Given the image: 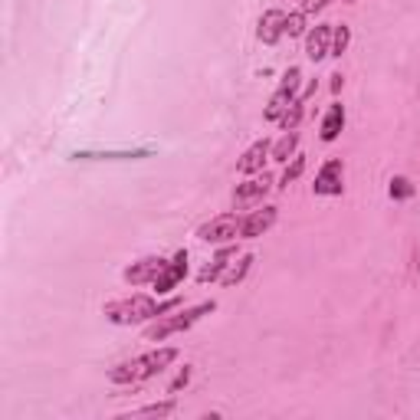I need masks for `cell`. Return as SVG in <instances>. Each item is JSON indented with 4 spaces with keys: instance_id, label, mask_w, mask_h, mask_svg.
Listing matches in <instances>:
<instances>
[{
    "instance_id": "6da1fadb",
    "label": "cell",
    "mask_w": 420,
    "mask_h": 420,
    "mask_svg": "<svg viewBox=\"0 0 420 420\" xmlns=\"http://www.w3.org/2000/svg\"><path fill=\"white\" fill-rule=\"evenodd\" d=\"M181 302L178 299H168V302H158L155 296H129V299H115V302H105V316L109 322L115 325H141V322H151V318H161L168 312H174Z\"/></svg>"
},
{
    "instance_id": "7a4b0ae2",
    "label": "cell",
    "mask_w": 420,
    "mask_h": 420,
    "mask_svg": "<svg viewBox=\"0 0 420 420\" xmlns=\"http://www.w3.org/2000/svg\"><path fill=\"white\" fill-rule=\"evenodd\" d=\"M178 361V348H155V352H145L131 361H122L109 371L112 384H141V381H151L161 371H168Z\"/></svg>"
},
{
    "instance_id": "3957f363",
    "label": "cell",
    "mask_w": 420,
    "mask_h": 420,
    "mask_svg": "<svg viewBox=\"0 0 420 420\" xmlns=\"http://www.w3.org/2000/svg\"><path fill=\"white\" fill-rule=\"evenodd\" d=\"M217 309V302H200V306H190V309H181L174 312V316H161L155 322V325L145 328V342H164V338H171V335L178 332H188L190 325H198L204 316H210V312Z\"/></svg>"
},
{
    "instance_id": "277c9868",
    "label": "cell",
    "mask_w": 420,
    "mask_h": 420,
    "mask_svg": "<svg viewBox=\"0 0 420 420\" xmlns=\"http://www.w3.org/2000/svg\"><path fill=\"white\" fill-rule=\"evenodd\" d=\"M299 82H302V72L299 66H289L283 72V79H279V89L273 92V99H269V105H266V122H279L286 115V109H289L296 99H299Z\"/></svg>"
},
{
    "instance_id": "5b68a950",
    "label": "cell",
    "mask_w": 420,
    "mask_h": 420,
    "mask_svg": "<svg viewBox=\"0 0 420 420\" xmlns=\"http://www.w3.org/2000/svg\"><path fill=\"white\" fill-rule=\"evenodd\" d=\"M198 240L217 243V247L240 240V217H237V214H217V217H210L207 223H200V227H198Z\"/></svg>"
},
{
    "instance_id": "8992f818",
    "label": "cell",
    "mask_w": 420,
    "mask_h": 420,
    "mask_svg": "<svg viewBox=\"0 0 420 420\" xmlns=\"http://www.w3.org/2000/svg\"><path fill=\"white\" fill-rule=\"evenodd\" d=\"M312 190H316L318 198H338L345 190V164L338 161V158H328V161L322 164V171L316 174Z\"/></svg>"
},
{
    "instance_id": "52a82bcc",
    "label": "cell",
    "mask_w": 420,
    "mask_h": 420,
    "mask_svg": "<svg viewBox=\"0 0 420 420\" xmlns=\"http://www.w3.org/2000/svg\"><path fill=\"white\" fill-rule=\"evenodd\" d=\"M184 276H188V249H178V253H174V257L164 263V269L158 273V279L151 286H155L158 296H164V292L178 289Z\"/></svg>"
},
{
    "instance_id": "ba28073f",
    "label": "cell",
    "mask_w": 420,
    "mask_h": 420,
    "mask_svg": "<svg viewBox=\"0 0 420 420\" xmlns=\"http://www.w3.org/2000/svg\"><path fill=\"white\" fill-rule=\"evenodd\" d=\"M269 188H273V178H269L266 171L249 174V181L237 184V190H233V207H249V204H257V200H263L266 194H269Z\"/></svg>"
},
{
    "instance_id": "9c48e42d",
    "label": "cell",
    "mask_w": 420,
    "mask_h": 420,
    "mask_svg": "<svg viewBox=\"0 0 420 420\" xmlns=\"http://www.w3.org/2000/svg\"><path fill=\"white\" fill-rule=\"evenodd\" d=\"M276 207H259V210H249L247 217H240V240H257L263 237L269 227L276 223Z\"/></svg>"
},
{
    "instance_id": "30bf717a",
    "label": "cell",
    "mask_w": 420,
    "mask_h": 420,
    "mask_svg": "<svg viewBox=\"0 0 420 420\" xmlns=\"http://www.w3.org/2000/svg\"><path fill=\"white\" fill-rule=\"evenodd\" d=\"M266 158H273V141H269V138H259V141H253V145L243 151V158L237 161V171L247 174V178L249 174H259Z\"/></svg>"
},
{
    "instance_id": "8fae6325",
    "label": "cell",
    "mask_w": 420,
    "mask_h": 420,
    "mask_svg": "<svg viewBox=\"0 0 420 420\" xmlns=\"http://www.w3.org/2000/svg\"><path fill=\"white\" fill-rule=\"evenodd\" d=\"M164 263H168V259H161V257H145V259H138V263H131L129 269L122 273V279H125V283H131V286L155 283L158 273L164 269Z\"/></svg>"
},
{
    "instance_id": "7c38bea8",
    "label": "cell",
    "mask_w": 420,
    "mask_h": 420,
    "mask_svg": "<svg viewBox=\"0 0 420 420\" xmlns=\"http://www.w3.org/2000/svg\"><path fill=\"white\" fill-rule=\"evenodd\" d=\"M332 33H335V23H322L316 30H309V36H306V56L312 63H322L325 56H332Z\"/></svg>"
},
{
    "instance_id": "4fadbf2b",
    "label": "cell",
    "mask_w": 420,
    "mask_h": 420,
    "mask_svg": "<svg viewBox=\"0 0 420 420\" xmlns=\"http://www.w3.org/2000/svg\"><path fill=\"white\" fill-rule=\"evenodd\" d=\"M283 23H286V14L283 10H266L263 17H259V23H257V36H259V43H266V46H273V43H279L283 40Z\"/></svg>"
},
{
    "instance_id": "5bb4252c",
    "label": "cell",
    "mask_w": 420,
    "mask_h": 420,
    "mask_svg": "<svg viewBox=\"0 0 420 420\" xmlns=\"http://www.w3.org/2000/svg\"><path fill=\"white\" fill-rule=\"evenodd\" d=\"M233 259H237V247H223L220 253H217V257L198 273V279L200 283H220V276L227 273V266H230Z\"/></svg>"
},
{
    "instance_id": "9a60e30c",
    "label": "cell",
    "mask_w": 420,
    "mask_h": 420,
    "mask_svg": "<svg viewBox=\"0 0 420 420\" xmlns=\"http://www.w3.org/2000/svg\"><path fill=\"white\" fill-rule=\"evenodd\" d=\"M151 151L141 148V151H76V161H138V158H148Z\"/></svg>"
},
{
    "instance_id": "2e32d148",
    "label": "cell",
    "mask_w": 420,
    "mask_h": 420,
    "mask_svg": "<svg viewBox=\"0 0 420 420\" xmlns=\"http://www.w3.org/2000/svg\"><path fill=\"white\" fill-rule=\"evenodd\" d=\"M345 129V105L342 102H332L322 119V141H335Z\"/></svg>"
},
{
    "instance_id": "e0dca14e",
    "label": "cell",
    "mask_w": 420,
    "mask_h": 420,
    "mask_svg": "<svg viewBox=\"0 0 420 420\" xmlns=\"http://www.w3.org/2000/svg\"><path fill=\"white\" fill-rule=\"evenodd\" d=\"M249 266H253V257H249V253H243L240 259H233V263L227 266V273L220 276V283H223V286H237V283H243V276L249 273Z\"/></svg>"
},
{
    "instance_id": "ac0fdd59",
    "label": "cell",
    "mask_w": 420,
    "mask_h": 420,
    "mask_svg": "<svg viewBox=\"0 0 420 420\" xmlns=\"http://www.w3.org/2000/svg\"><path fill=\"white\" fill-rule=\"evenodd\" d=\"M296 145H299V131H286L273 145V161H289V158H296Z\"/></svg>"
},
{
    "instance_id": "d6986e66",
    "label": "cell",
    "mask_w": 420,
    "mask_h": 420,
    "mask_svg": "<svg viewBox=\"0 0 420 420\" xmlns=\"http://www.w3.org/2000/svg\"><path fill=\"white\" fill-rule=\"evenodd\" d=\"M174 411H178V404H174V397H168V401H161V404H148V407H141V411L125 414V420H131V417H168V414H174Z\"/></svg>"
},
{
    "instance_id": "ffe728a7",
    "label": "cell",
    "mask_w": 420,
    "mask_h": 420,
    "mask_svg": "<svg viewBox=\"0 0 420 420\" xmlns=\"http://www.w3.org/2000/svg\"><path fill=\"white\" fill-rule=\"evenodd\" d=\"M348 43H352V26H335L332 33V56H345L348 53Z\"/></svg>"
},
{
    "instance_id": "44dd1931",
    "label": "cell",
    "mask_w": 420,
    "mask_h": 420,
    "mask_svg": "<svg viewBox=\"0 0 420 420\" xmlns=\"http://www.w3.org/2000/svg\"><path fill=\"white\" fill-rule=\"evenodd\" d=\"M302 112H306V102L302 99H296V102L286 109V115L279 119V125H283V131H296V125H299V119H302Z\"/></svg>"
},
{
    "instance_id": "7402d4cb",
    "label": "cell",
    "mask_w": 420,
    "mask_h": 420,
    "mask_svg": "<svg viewBox=\"0 0 420 420\" xmlns=\"http://www.w3.org/2000/svg\"><path fill=\"white\" fill-rule=\"evenodd\" d=\"M391 198L394 200H407V198H414V184H411V178H401V174H397V178H391Z\"/></svg>"
},
{
    "instance_id": "603a6c76",
    "label": "cell",
    "mask_w": 420,
    "mask_h": 420,
    "mask_svg": "<svg viewBox=\"0 0 420 420\" xmlns=\"http://www.w3.org/2000/svg\"><path fill=\"white\" fill-rule=\"evenodd\" d=\"M306 171V158L296 155L292 158V164H286V171H283V181H279V188H289L292 181H299V174Z\"/></svg>"
},
{
    "instance_id": "cb8c5ba5",
    "label": "cell",
    "mask_w": 420,
    "mask_h": 420,
    "mask_svg": "<svg viewBox=\"0 0 420 420\" xmlns=\"http://www.w3.org/2000/svg\"><path fill=\"white\" fill-rule=\"evenodd\" d=\"M283 33L286 36H302L306 33V14H289V17H286V23H283Z\"/></svg>"
},
{
    "instance_id": "d4e9b609",
    "label": "cell",
    "mask_w": 420,
    "mask_h": 420,
    "mask_svg": "<svg viewBox=\"0 0 420 420\" xmlns=\"http://www.w3.org/2000/svg\"><path fill=\"white\" fill-rule=\"evenodd\" d=\"M188 381H190V368L184 365V371H181L178 377H174V384H171V394H178L181 387H188Z\"/></svg>"
},
{
    "instance_id": "484cf974",
    "label": "cell",
    "mask_w": 420,
    "mask_h": 420,
    "mask_svg": "<svg viewBox=\"0 0 420 420\" xmlns=\"http://www.w3.org/2000/svg\"><path fill=\"white\" fill-rule=\"evenodd\" d=\"M328 0H302V14H316V10H322Z\"/></svg>"
},
{
    "instance_id": "4316f807",
    "label": "cell",
    "mask_w": 420,
    "mask_h": 420,
    "mask_svg": "<svg viewBox=\"0 0 420 420\" xmlns=\"http://www.w3.org/2000/svg\"><path fill=\"white\" fill-rule=\"evenodd\" d=\"M342 86H345L342 72H335V76H332V92H342Z\"/></svg>"
},
{
    "instance_id": "83f0119b",
    "label": "cell",
    "mask_w": 420,
    "mask_h": 420,
    "mask_svg": "<svg viewBox=\"0 0 420 420\" xmlns=\"http://www.w3.org/2000/svg\"><path fill=\"white\" fill-rule=\"evenodd\" d=\"M348 4H355V0H348Z\"/></svg>"
}]
</instances>
